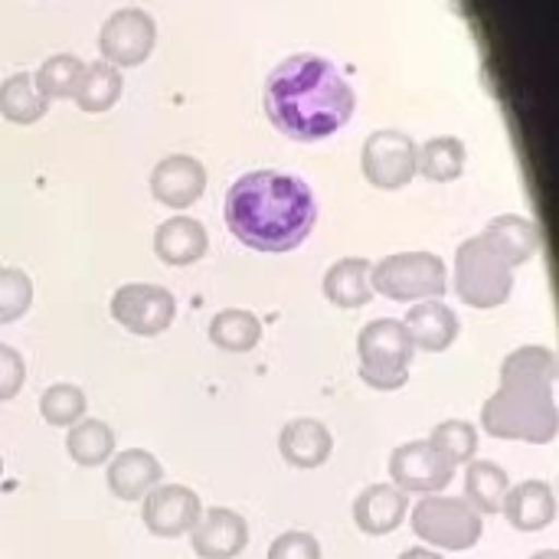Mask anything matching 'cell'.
Listing matches in <instances>:
<instances>
[{"label": "cell", "mask_w": 559, "mask_h": 559, "mask_svg": "<svg viewBox=\"0 0 559 559\" xmlns=\"http://www.w3.org/2000/svg\"><path fill=\"white\" fill-rule=\"evenodd\" d=\"M429 445L439 455H445L455 468H462L478 455V429L468 419H445L432 429Z\"/></svg>", "instance_id": "4dcf8cb0"}, {"label": "cell", "mask_w": 559, "mask_h": 559, "mask_svg": "<svg viewBox=\"0 0 559 559\" xmlns=\"http://www.w3.org/2000/svg\"><path fill=\"white\" fill-rule=\"evenodd\" d=\"M121 95V75L111 62H92L85 66L82 85L75 92V102L82 111H108Z\"/></svg>", "instance_id": "f1b7e54d"}, {"label": "cell", "mask_w": 559, "mask_h": 559, "mask_svg": "<svg viewBox=\"0 0 559 559\" xmlns=\"http://www.w3.org/2000/svg\"><path fill=\"white\" fill-rule=\"evenodd\" d=\"M49 98L36 88L29 72H16L0 85V115L13 124H33L46 115Z\"/></svg>", "instance_id": "484cf974"}, {"label": "cell", "mask_w": 559, "mask_h": 559, "mask_svg": "<svg viewBox=\"0 0 559 559\" xmlns=\"http://www.w3.org/2000/svg\"><path fill=\"white\" fill-rule=\"evenodd\" d=\"M481 239H485L511 269L527 265V262L537 255V249H540V229H537L527 216H518V213L495 216V219L485 226Z\"/></svg>", "instance_id": "7402d4cb"}, {"label": "cell", "mask_w": 559, "mask_h": 559, "mask_svg": "<svg viewBox=\"0 0 559 559\" xmlns=\"http://www.w3.org/2000/svg\"><path fill=\"white\" fill-rule=\"evenodd\" d=\"M115 445H118V436L102 419H79L75 426L66 429V452L79 468L108 465V459L115 455Z\"/></svg>", "instance_id": "cb8c5ba5"}, {"label": "cell", "mask_w": 559, "mask_h": 559, "mask_svg": "<svg viewBox=\"0 0 559 559\" xmlns=\"http://www.w3.org/2000/svg\"><path fill=\"white\" fill-rule=\"evenodd\" d=\"M508 488H511V478H508V472L498 462L475 459V462L465 465V501L481 518L501 514V504H504Z\"/></svg>", "instance_id": "603a6c76"}, {"label": "cell", "mask_w": 559, "mask_h": 559, "mask_svg": "<svg viewBox=\"0 0 559 559\" xmlns=\"http://www.w3.org/2000/svg\"><path fill=\"white\" fill-rule=\"evenodd\" d=\"M501 514L521 534H540L557 521V491L550 481H518L508 488Z\"/></svg>", "instance_id": "2e32d148"}, {"label": "cell", "mask_w": 559, "mask_h": 559, "mask_svg": "<svg viewBox=\"0 0 559 559\" xmlns=\"http://www.w3.org/2000/svg\"><path fill=\"white\" fill-rule=\"evenodd\" d=\"M82 75H85V62L69 56V52H59V56H49L39 66L33 82L46 98H75V92L82 85Z\"/></svg>", "instance_id": "f546056e"}, {"label": "cell", "mask_w": 559, "mask_h": 559, "mask_svg": "<svg viewBox=\"0 0 559 559\" xmlns=\"http://www.w3.org/2000/svg\"><path fill=\"white\" fill-rule=\"evenodd\" d=\"M85 409H88L85 390L75 386V383H52V386H46L43 396H39V416H43V423H49L52 429H69V426H75L79 419H85Z\"/></svg>", "instance_id": "83f0119b"}, {"label": "cell", "mask_w": 559, "mask_h": 559, "mask_svg": "<svg viewBox=\"0 0 559 559\" xmlns=\"http://www.w3.org/2000/svg\"><path fill=\"white\" fill-rule=\"evenodd\" d=\"M416 144L409 134L383 128L364 144V177L380 190H400L416 177Z\"/></svg>", "instance_id": "30bf717a"}, {"label": "cell", "mask_w": 559, "mask_h": 559, "mask_svg": "<svg viewBox=\"0 0 559 559\" xmlns=\"http://www.w3.org/2000/svg\"><path fill=\"white\" fill-rule=\"evenodd\" d=\"M557 354L540 344L511 350L501 360V383L481 406V429L501 442L550 445L559 436Z\"/></svg>", "instance_id": "7a4b0ae2"}, {"label": "cell", "mask_w": 559, "mask_h": 559, "mask_svg": "<svg viewBox=\"0 0 559 559\" xmlns=\"http://www.w3.org/2000/svg\"><path fill=\"white\" fill-rule=\"evenodd\" d=\"M465 170V144L459 138H432L423 151H416V174L436 183L459 180Z\"/></svg>", "instance_id": "4316f807"}, {"label": "cell", "mask_w": 559, "mask_h": 559, "mask_svg": "<svg viewBox=\"0 0 559 559\" xmlns=\"http://www.w3.org/2000/svg\"><path fill=\"white\" fill-rule=\"evenodd\" d=\"M318 223V203L305 180L278 170H252L226 193L229 233L255 252H292Z\"/></svg>", "instance_id": "6da1fadb"}, {"label": "cell", "mask_w": 559, "mask_h": 559, "mask_svg": "<svg viewBox=\"0 0 559 559\" xmlns=\"http://www.w3.org/2000/svg\"><path fill=\"white\" fill-rule=\"evenodd\" d=\"M203 190H206V170L197 157H187V154L164 157L151 174L154 200L164 206H174V210L193 206L203 197Z\"/></svg>", "instance_id": "5bb4252c"}, {"label": "cell", "mask_w": 559, "mask_h": 559, "mask_svg": "<svg viewBox=\"0 0 559 559\" xmlns=\"http://www.w3.org/2000/svg\"><path fill=\"white\" fill-rule=\"evenodd\" d=\"M409 527L423 547L439 554L475 550L485 537V518L465 498L449 495H426L419 504H409Z\"/></svg>", "instance_id": "277c9868"}, {"label": "cell", "mask_w": 559, "mask_h": 559, "mask_svg": "<svg viewBox=\"0 0 559 559\" xmlns=\"http://www.w3.org/2000/svg\"><path fill=\"white\" fill-rule=\"evenodd\" d=\"M278 452L285 459V465L298 468V472H314L321 465H328L331 452H334V436L321 419L301 416L285 423L282 436H278Z\"/></svg>", "instance_id": "ac0fdd59"}, {"label": "cell", "mask_w": 559, "mask_h": 559, "mask_svg": "<svg viewBox=\"0 0 559 559\" xmlns=\"http://www.w3.org/2000/svg\"><path fill=\"white\" fill-rule=\"evenodd\" d=\"M373 295L400 305L442 301L449 292V269L436 252H396L370 269Z\"/></svg>", "instance_id": "8992f818"}, {"label": "cell", "mask_w": 559, "mask_h": 559, "mask_svg": "<svg viewBox=\"0 0 559 559\" xmlns=\"http://www.w3.org/2000/svg\"><path fill=\"white\" fill-rule=\"evenodd\" d=\"M108 314L115 318V324H121L134 337H157L174 324L177 298L160 285L128 282L111 295Z\"/></svg>", "instance_id": "ba28073f"}, {"label": "cell", "mask_w": 559, "mask_h": 559, "mask_svg": "<svg viewBox=\"0 0 559 559\" xmlns=\"http://www.w3.org/2000/svg\"><path fill=\"white\" fill-rule=\"evenodd\" d=\"M409 518V495H403L396 485H370L354 501V524L367 537H390L403 527Z\"/></svg>", "instance_id": "e0dca14e"}, {"label": "cell", "mask_w": 559, "mask_h": 559, "mask_svg": "<svg viewBox=\"0 0 559 559\" xmlns=\"http://www.w3.org/2000/svg\"><path fill=\"white\" fill-rule=\"evenodd\" d=\"M154 36H157V29H154L151 13L138 10V7H124L105 20L98 46H102L105 62H111L115 69L141 66L154 49Z\"/></svg>", "instance_id": "7c38bea8"}, {"label": "cell", "mask_w": 559, "mask_h": 559, "mask_svg": "<svg viewBox=\"0 0 559 559\" xmlns=\"http://www.w3.org/2000/svg\"><path fill=\"white\" fill-rule=\"evenodd\" d=\"M206 337L213 347L226 350V354H246V350H255L259 341H262V321L246 311V308H226L219 311L210 328H206Z\"/></svg>", "instance_id": "d4e9b609"}, {"label": "cell", "mask_w": 559, "mask_h": 559, "mask_svg": "<svg viewBox=\"0 0 559 559\" xmlns=\"http://www.w3.org/2000/svg\"><path fill=\"white\" fill-rule=\"evenodd\" d=\"M269 559H324L321 544L308 531H285L269 544Z\"/></svg>", "instance_id": "d6a6232c"}, {"label": "cell", "mask_w": 559, "mask_h": 559, "mask_svg": "<svg viewBox=\"0 0 559 559\" xmlns=\"http://www.w3.org/2000/svg\"><path fill=\"white\" fill-rule=\"evenodd\" d=\"M265 115L292 141H321L350 121L354 88L334 62L298 52L272 69L265 82Z\"/></svg>", "instance_id": "3957f363"}, {"label": "cell", "mask_w": 559, "mask_h": 559, "mask_svg": "<svg viewBox=\"0 0 559 559\" xmlns=\"http://www.w3.org/2000/svg\"><path fill=\"white\" fill-rule=\"evenodd\" d=\"M531 559H559L557 550H537Z\"/></svg>", "instance_id": "d590c367"}, {"label": "cell", "mask_w": 559, "mask_h": 559, "mask_svg": "<svg viewBox=\"0 0 559 559\" xmlns=\"http://www.w3.org/2000/svg\"><path fill=\"white\" fill-rule=\"evenodd\" d=\"M203 514V501L187 485H167L160 481L144 501H141V521L154 537L174 540L197 527Z\"/></svg>", "instance_id": "8fae6325"}, {"label": "cell", "mask_w": 559, "mask_h": 559, "mask_svg": "<svg viewBox=\"0 0 559 559\" xmlns=\"http://www.w3.org/2000/svg\"><path fill=\"white\" fill-rule=\"evenodd\" d=\"M33 308V282L23 269H0V324L20 321Z\"/></svg>", "instance_id": "1f68e13d"}, {"label": "cell", "mask_w": 559, "mask_h": 559, "mask_svg": "<svg viewBox=\"0 0 559 559\" xmlns=\"http://www.w3.org/2000/svg\"><path fill=\"white\" fill-rule=\"evenodd\" d=\"M187 537L200 559H236L249 547V524L233 508H210Z\"/></svg>", "instance_id": "4fadbf2b"}, {"label": "cell", "mask_w": 559, "mask_h": 559, "mask_svg": "<svg viewBox=\"0 0 559 559\" xmlns=\"http://www.w3.org/2000/svg\"><path fill=\"white\" fill-rule=\"evenodd\" d=\"M455 481V465L439 455L429 439H413L390 455V485L403 495H442Z\"/></svg>", "instance_id": "9c48e42d"}, {"label": "cell", "mask_w": 559, "mask_h": 559, "mask_svg": "<svg viewBox=\"0 0 559 559\" xmlns=\"http://www.w3.org/2000/svg\"><path fill=\"white\" fill-rule=\"evenodd\" d=\"M396 559H445L439 550H429V547H409V550H403Z\"/></svg>", "instance_id": "e575fe53"}, {"label": "cell", "mask_w": 559, "mask_h": 559, "mask_svg": "<svg viewBox=\"0 0 559 559\" xmlns=\"http://www.w3.org/2000/svg\"><path fill=\"white\" fill-rule=\"evenodd\" d=\"M360 380L377 393H396L409 383L416 347L396 318H377L357 334Z\"/></svg>", "instance_id": "5b68a950"}, {"label": "cell", "mask_w": 559, "mask_h": 559, "mask_svg": "<svg viewBox=\"0 0 559 559\" xmlns=\"http://www.w3.org/2000/svg\"><path fill=\"white\" fill-rule=\"evenodd\" d=\"M26 383V364L23 357L10 347V344H0V403H10L20 396Z\"/></svg>", "instance_id": "836d02e7"}, {"label": "cell", "mask_w": 559, "mask_h": 559, "mask_svg": "<svg viewBox=\"0 0 559 559\" xmlns=\"http://www.w3.org/2000/svg\"><path fill=\"white\" fill-rule=\"evenodd\" d=\"M105 481L118 501H144L164 481V465L147 449H124L108 459Z\"/></svg>", "instance_id": "9a60e30c"}, {"label": "cell", "mask_w": 559, "mask_h": 559, "mask_svg": "<svg viewBox=\"0 0 559 559\" xmlns=\"http://www.w3.org/2000/svg\"><path fill=\"white\" fill-rule=\"evenodd\" d=\"M370 269L373 262L370 259H360V255H347L341 262H334L328 272H324V298L334 305V308H344V311H357V308H367L373 301V285H370Z\"/></svg>", "instance_id": "44dd1931"}, {"label": "cell", "mask_w": 559, "mask_h": 559, "mask_svg": "<svg viewBox=\"0 0 559 559\" xmlns=\"http://www.w3.org/2000/svg\"><path fill=\"white\" fill-rule=\"evenodd\" d=\"M0 475H3V459H0Z\"/></svg>", "instance_id": "8d00e7d4"}, {"label": "cell", "mask_w": 559, "mask_h": 559, "mask_svg": "<svg viewBox=\"0 0 559 559\" xmlns=\"http://www.w3.org/2000/svg\"><path fill=\"white\" fill-rule=\"evenodd\" d=\"M206 246H210V236H206L203 223L193 216H174V219L160 223L154 233L157 259L164 265H174V269L200 262L206 255Z\"/></svg>", "instance_id": "ffe728a7"}, {"label": "cell", "mask_w": 559, "mask_h": 559, "mask_svg": "<svg viewBox=\"0 0 559 559\" xmlns=\"http://www.w3.org/2000/svg\"><path fill=\"white\" fill-rule=\"evenodd\" d=\"M403 328H406L413 347L426 350V354H445L462 334V321L445 301H419V305H413Z\"/></svg>", "instance_id": "d6986e66"}, {"label": "cell", "mask_w": 559, "mask_h": 559, "mask_svg": "<svg viewBox=\"0 0 559 559\" xmlns=\"http://www.w3.org/2000/svg\"><path fill=\"white\" fill-rule=\"evenodd\" d=\"M514 292V269L481 239L472 236L455 252V295L475 311H495L508 305Z\"/></svg>", "instance_id": "52a82bcc"}]
</instances>
